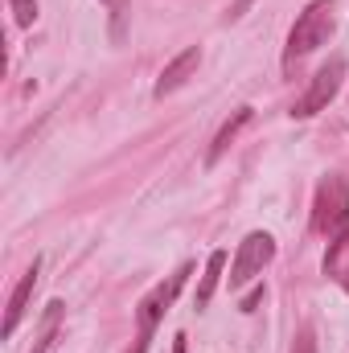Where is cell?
<instances>
[{
	"instance_id": "6da1fadb",
	"label": "cell",
	"mask_w": 349,
	"mask_h": 353,
	"mask_svg": "<svg viewBox=\"0 0 349 353\" xmlns=\"http://www.w3.org/2000/svg\"><path fill=\"white\" fill-rule=\"evenodd\" d=\"M333 29H337V4H333V0H312V4L296 17V25H292V33H288L283 70L292 74V66H296L300 58H308L312 50H321V46L333 37Z\"/></svg>"
},
{
	"instance_id": "7a4b0ae2",
	"label": "cell",
	"mask_w": 349,
	"mask_h": 353,
	"mask_svg": "<svg viewBox=\"0 0 349 353\" xmlns=\"http://www.w3.org/2000/svg\"><path fill=\"white\" fill-rule=\"evenodd\" d=\"M312 230L325 239H341L349 230V181L341 173H329L317 185L312 197Z\"/></svg>"
},
{
	"instance_id": "3957f363",
	"label": "cell",
	"mask_w": 349,
	"mask_h": 353,
	"mask_svg": "<svg viewBox=\"0 0 349 353\" xmlns=\"http://www.w3.org/2000/svg\"><path fill=\"white\" fill-rule=\"evenodd\" d=\"M341 83H346V58H341V54H333V58H329V62L312 74L308 90L292 103V119H312L317 111H325V107L337 99Z\"/></svg>"
},
{
	"instance_id": "277c9868",
	"label": "cell",
	"mask_w": 349,
	"mask_h": 353,
	"mask_svg": "<svg viewBox=\"0 0 349 353\" xmlns=\"http://www.w3.org/2000/svg\"><path fill=\"white\" fill-rule=\"evenodd\" d=\"M189 275H193V263H185L181 271H173L165 283H157V288L140 300V308H136V329H140L144 337H152V329H157V325H161V316L173 308L177 292L185 288V279H189Z\"/></svg>"
},
{
	"instance_id": "5b68a950",
	"label": "cell",
	"mask_w": 349,
	"mask_h": 353,
	"mask_svg": "<svg viewBox=\"0 0 349 353\" xmlns=\"http://www.w3.org/2000/svg\"><path fill=\"white\" fill-rule=\"evenodd\" d=\"M271 259H275V239H271L267 230H251V234L239 243V255H235V263H230V288L251 283Z\"/></svg>"
},
{
	"instance_id": "8992f818",
	"label": "cell",
	"mask_w": 349,
	"mask_h": 353,
	"mask_svg": "<svg viewBox=\"0 0 349 353\" xmlns=\"http://www.w3.org/2000/svg\"><path fill=\"white\" fill-rule=\"evenodd\" d=\"M197 62H201V50H197V46L181 50L173 62L161 70V79H157V90H152V94H157V99H165V94H173L177 87H185V83H189V74L197 70Z\"/></svg>"
},
{
	"instance_id": "52a82bcc",
	"label": "cell",
	"mask_w": 349,
	"mask_h": 353,
	"mask_svg": "<svg viewBox=\"0 0 349 353\" xmlns=\"http://www.w3.org/2000/svg\"><path fill=\"white\" fill-rule=\"evenodd\" d=\"M37 271H41V259H33V267L21 275V283H17V288H12V296H8V312H4V341L17 333V325H21L25 308H29V296H33V288H37Z\"/></svg>"
},
{
	"instance_id": "ba28073f",
	"label": "cell",
	"mask_w": 349,
	"mask_h": 353,
	"mask_svg": "<svg viewBox=\"0 0 349 353\" xmlns=\"http://www.w3.org/2000/svg\"><path fill=\"white\" fill-rule=\"evenodd\" d=\"M247 123H251V107H239V111H235V115H230V119L218 128V136H214V144H210V157H206V165H218V161L226 157V148L235 144V136H239Z\"/></svg>"
},
{
	"instance_id": "9c48e42d",
	"label": "cell",
	"mask_w": 349,
	"mask_h": 353,
	"mask_svg": "<svg viewBox=\"0 0 349 353\" xmlns=\"http://www.w3.org/2000/svg\"><path fill=\"white\" fill-rule=\"evenodd\" d=\"M222 267H226V251H214V255L206 259V275H201L197 296H193V304H197V308H206V304H210V296H214V288H218V279H222Z\"/></svg>"
},
{
	"instance_id": "30bf717a",
	"label": "cell",
	"mask_w": 349,
	"mask_h": 353,
	"mask_svg": "<svg viewBox=\"0 0 349 353\" xmlns=\"http://www.w3.org/2000/svg\"><path fill=\"white\" fill-rule=\"evenodd\" d=\"M62 312H66V304H62V300H50V308H46V316H41V329H37L33 353H46L54 345V333H58V325H62Z\"/></svg>"
},
{
	"instance_id": "8fae6325",
	"label": "cell",
	"mask_w": 349,
	"mask_h": 353,
	"mask_svg": "<svg viewBox=\"0 0 349 353\" xmlns=\"http://www.w3.org/2000/svg\"><path fill=\"white\" fill-rule=\"evenodd\" d=\"M8 8H12V17H17L21 29H29L37 21V0H8Z\"/></svg>"
},
{
	"instance_id": "7c38bea8",
	"label": "cell",
	"mask_w": 349,
	"mask_h": 353,
	"mask_svg": "<svg viewBox=\"0 0 349 353\" xmlns=\"http://www.w3.org/2000/svg\"><path fill=\"white\" fill-rule=\"evenodd\" d=\"M292 353H317V341H312V333H308V329H300V333H296Z\"/></svg>"
},
{
	"instance_id": "4fadbf2b",
	"label": "cell",
	"mask_w": 349,
	"mask_h": 353,
	"mask_svg": "<svg viewBox=\"0 0 349 353\" xmlns=\"http://www.w3.org/2000/svg\"><path fill=\"white\" fill-rule=\"evenodd\" d=\"M259 300H263V288L247 292V296H243V312H255V308H259Z\"/></svg>"
},
{
	"instance_id": "5bb4252c",
	"label": "cell",
	"mask_w": 349,
	"mask_h": 353,
	"mask_svg": "<svg viewBox=\"0 0 349 353\" xmlns=\"http://www.w3.org/2000/svg\"><path fill=\"white\" fill-rule=\"evenodd\" d=\"M128 353H148V337H144V333H140V337H136V341H132V350Z\"/></svg>"
},
{
	"instance_id": "9a60e30c",
	"label": "cell",
	"mask_w": 349,
	"mask_h": 353,
	"mask_svg": "<svg viewBox=\"0 0 349 353\" xmlns=\"http://www.w3.org/2000/svg\"><path fill=\"white\" fill-rule=\"evenodd\" d=\"M103 4H107L111 12H123V8H128V0H103Z\"/></svg>"
},
{
	"instance_id": "2e32d148",
	"label": "cell",
	"mask_w": 349,
	"mask_h": 353,
	"mask_svg": "<svg viewBox=\"0 0 349 353\" xmlns=\"http://www.w3.org/2000/svg\"><path fill=\"white\" fill-rule=\"evenodd\" d=\"M247 4H251V0H239V4L230 8V21H235V17H243V8H247Z\"/></svg>"
},
{
	"instance_id": "e0dca14e",
	"label": "cell",
	"mask_w": 349,
	"mask_h": 353,
	"mask_svg": "<svg viewBox=\"0 0 349 353\" xmlns=\"http://www.w3.org/2000/svg\"><path fill=\"white\" fill-rule=\"evenodd\" d=\"M333 279H341V288H346V292H349V267H341V271H337Z\"/></svg>"
},
{
	"instance_id": "ac0fdd59",
	"label": "cell",
	"mask_w": 349,
	"mask_h": 353,
	"mask_svg": "<svg viewBox=\"0 0 349 353\" xmlns=\"http://www.w3.org/2000/svg\"><path fill=\"white\" fill-rule=\"evenodd\" d=\"M173 353H185V337H181V333L173 337Z\"/></svg>"
}]
</instances>
